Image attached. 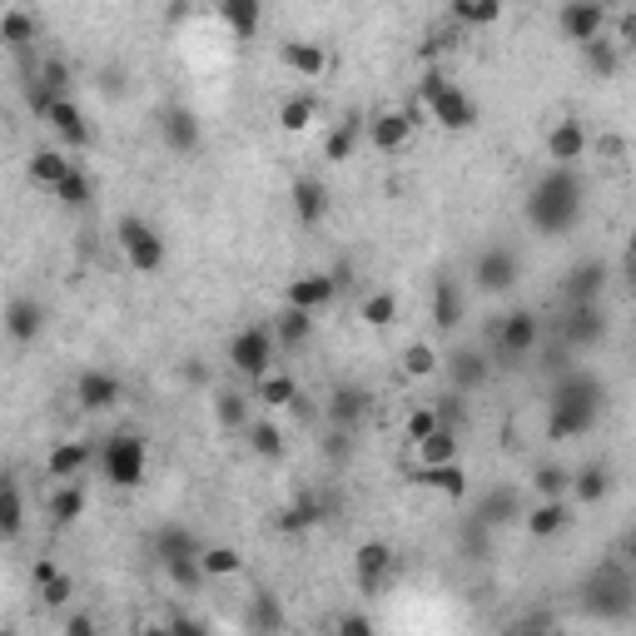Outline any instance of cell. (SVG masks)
Segmentation results:
<instances>
[{
    "instance_id": "6da1fadb",
    "label": "cell",
    "mask_w": 636,
    "mask_h": 636,
    "mask_svg": "<svg viewBox=\"0 0 636 636\" xmlns=\"http://www.w3.org/2000/svg\"><path fill=\"white\" fill-rule=\"evenodd\" d=\"M602 398H606L602 378L577 373V368L557 373V383H552V398H547V413H542V438L567 442V438H582V432H592L597 418H602Z\"/></svg>"
},
{
    "instance_id": "7a4b0ae2",
    "label": "cell",
    "mask_w": 636,
    "mask_h": 636,
    "mask_svg": "<svg viewBox=\"0 0 636 636\" xmlns=\"http://www.w3.org/2000/svg\"><path fill=\"white\" fill-rule=\"evenodd\" d=\"M582 180H577V164H552L528 195V224L547 239H562L577 229L582 219Z\"/></svg>"
},
{
    "instance_id": "3957f363",
    "label": "cell",
    "mask_w": 636,
    "mask_h": 636,
    "mask_svg": "<svg viewBox=\"0 0 636 636\" xmlns=\"http://www.w3.org/2000/svg\"><path fill=\"white\" fill-rule=\"evenodd\" d=\"M418 100L428 105L432 125H438V130H448V135H463V130H473V125H477V105L453 85V80L442 76V70H428V76H423Z\"/></svg>"
},
{
    "instance_id": "277c9868",
    "label": "cell",
    "mask_w": 636,
    "mask_h": 636,
    "mask_svg": "<svg viewBox=\"0 0 636 636\" xmlns=\"http://www.w3.org/2000/svg\"><path fill=\"white\" fill-rule=\"evenodd\" d=\"M100 477L119 493L144 483V442L135 432H109L105 448H100Z\"/></svg>"
},
{
    "instance_id": "5b68a950",
    "label": "cell",
    "mask_w": 636,
    "mask_h": 636,
    "mask_svg": "<svg viewBox=\"0 0 636 636\" xmlns=\"http://www.w3.org/2000/svg\"><path fill=\"white\" fill-rule=\"evenodd\" d=\"M115 239H119V254L130 259V269H135V274H160V269H164V259H170V248H164L160 229L144 224L140 215H125V219H119Z\"/></svg>"
},
{
    "instance_id": "8992f818",
    "label": "cell",
    "mask_w": 636,
    "mask_h": 636,
    "mask_svg": "<svg viewBox=\"0 0 636 636\" xmlns=\"http://www.w3.org/2000/svg\"><path fill=\"white\" fill-rule=\"evenodd\" d=\"M274 354H279V338H274V328H264V324H248L229 338V363H234V373H244V378L269 373Z\"/></svg>"
},
{
    "instance_id": "52a82bcc",
    "label": "cell",
    "mask_w": 636,
    "mask_h": 636,
    "mask_svg": "<svg viewBox=\"0 0 636 636\" xmlns=\"http://www.w3.org/2000/svg\"><path fill=\"white\" fill-rule=\"evenodd\" d=\"M518 274H522V259H518V248H507V244L483 248L473 259V279L483 293H507L518 284Z\"/></svg>"
},
{
    "instance_id": "ba28073f",
    "label": "cell",
    "mask_w": 636,
    "mask_h": 636,
    "mask_svg": "<svg viewBox=\"0 0 636 636\" xmlns=\"http://www.w3.org/2000/svg\"><path fill=\"white\" fill-rule=\"evenodd\" d=\"M537 344H542V319H537V313H532V309L502 313V328H497V354H502L507 363L528 358Z\"/></svg>"
},
{
    "instance_id": "9c48e42d",
    "label": "cell",
    "mask_w": 636,
    "mask_h": 636,
    "mask_svg": "<svg viewBox=\"0 0 636 636\" xmlns=\"http://www.w3.org/2000/svg\"><path fill=\"white\" fill-rule=\"evenodd\" d=\"M557 31L567 35L571 45H587L606 31V0H567L557 11Z\"/></svg>"
},
{
    "instance_id": "30bf717a",
    "label": "cell",
    "mask_w": 636,
    "mask_h": 636,
    "mask_svg": "<svg viewBox=\"0 0 636 636\" xmlns=\"http://www.w3.org/2000/svg\"><path fill=\"white\" fill-rule=\"evenodd\" d=\"M393 571H398V552H393L389 542H363V547L354 552V582H358V592L373 597L378 587L393 577Z\"/></svg>"
},
{
    "instance_id": "8fae6325",
    "label": "cell",
    "mask_w": 636,
    "mask_h": 636,
    "mask_svg": "<svg viewBox=\"0 0 636 636\" xmlns=\"http://www.w3.org/2000/svg\"><path fill=\"white\" fill-rule=\"evenodd\" d=\"M160 140H164V150H174V154H195L199 144H205V130H199L195 109H184V105L160 109Z\"/></svg>"
},
{
    "instance_id": "7c38bea8",
    "label": "cell",
    "mask_w": 636,
    "mask_h": 636,
    "mask_svg": "<svg viewBox=\"0 0 636 636\" xmlns=\"http://www.w3.org/2000/svg\"><path fill=\"white\" fill-rule=\"evenodd\" d=\"M413 130L418 125L408 119V109H378V115H368V144L378 154H398L413 140Z\"/></svg>"
},
{
    "instance_id": "4fadbf2b",
    "label": "cell",
    "mask_w": 636,
    "mask_h": 636,
    "mask_svg": "<svg viewBox=\"0 0 636 636\" xmlns=\"http://www.w3.org/2000/svg\"><path fill=\"white\" fill-rule=\"evenodd\" d=\"M606 338V313L602 303H571V313L562 319V344L567 348H592Z\"/></svg>"
},
{
    "instance_id": "5bb4252c",
    "label": "cell",
    "mask_w": 636,
    "mask_h": 636,
    "mask_svg": "<svg viewBox=\"0 0 636 636\" xmlns=\"http://www.w3.org/2000/svg\"><path fill=\"white\" fill-rule=\"evenodd\" d=\"M338 289L344 284L334 279V274H299V279H289V289H284V303H293V309H309V313H319V309H328V303L338 299Z\"/></svg>"
},
{
    "instance_id": "9a60e30c",
    "label": "cell",
    "mask_w": 636,
    "mask_h": 636,
    "mask_svg": "<svg viewBox=\"0 0 636 636\" xmlns=\"http://www.w3.org/2000/svg\"><path fill=\"white\" fill-rule=\"evenodd\" d=\"M477 528H512V522H522L528 512H522V493L518 487H487L483 497H477Z\"/></svg>"
},
{
    "instance_id": "2e32d148",
    "label": "cell",
    "mask_w": 636,
    "mask_h": 636,
    "mask_svg": "<svg viewBox=\"0 0 636 636\" xmlns=\"http://www.w3.org/2000/svg\"><path fill=\"white\" fill-rule=\"evenodd\" d=\"M76 398L85 413H105L125 398V383H119L115 373H105V368H85V373L76 378Z\"/></svg>"
},
{
    "instance_id": "e0dca14e",
    "label": "cell",
    "mask_w": 636,
    "mask_h": 636,
    "mask_svg": "<svg viewBox=\"0 0 636 636\" xmlns=\"http://www.w3.org/2000/svg\"><path fill=\"white\" fill-rule=\"evenodd\" d=\"M45 125H50V130L60 135V144H70V150H90V140H95V135H90L85 109H80L70 95H66V100H55L50 115H45Z\"/></svg>"
},
{
    "instance_id": "ac0fdd59",
    "label": "cell",
    "mask_w": 636,
    "mask_h": 636,
    "mask_svg": "<svg viewBox=\"0 0 636 636\" xmlns=\"http://www.w3.org/2000/svg\"><path fill=\"white\" fill-rule=\"evenodd\" d=\"M279 66L293 70L299 80H319L328 70V50L319 41H284L279 45Z\"/></svg>"
},
{
    "instance_id": "d6986e66",
    "label": "cell",
    "mask_w": 636,
    "mask_h": 636,
    "mask_svg": "<svg viewBox=\"0 0 636 636\" xmlns=\"http://www.w3.org/2000/svg\"><path fill=\"white\" fill-rule=\"evenodd\" d=\"M150 547H154V562H160V567H170V562H180V557H199V552H205V542H199L189 528H180V522H164V528L150 537Z\"/></svg>"
},
{
    "instance_id": "ffe728a7",
    "label": "cell",
    "mask_w": 636,
    "mask_h": 636,
    "mask_svg": "<svg viewBox=\"0 0 636 636\" xmlns=\"http://www.w3.org/2000/svg\"><path fill=\"white\" fill-rule=\"evenodd\" d=\"M95 448L90 442H80V438H70V442H55L50 448V458H45V473L50 477H60V483H70V477H80L90 463H95Z\"/></svg>"
},
{
    "instance_id": "44dd1931",
    "label": "cell",
    "mask_w": 636,
    "mask_h": 636,
    "mask_svg": "<svg viewBox=\"0 0 636 636\" xmlns=\"http://www.w3.org/2000/svg\"><path fill=\"white\" fill-rule=\"evenodd\" d=\"M293 215H299L303 229L324 224V219H328V184H324V180H313V174L293 180Z\"/></svg>"
},
{
    "instance_id": "7402d4cb",
    "label": "cell",
    "mask_w": 636,
    "mask_h": 636,
    "mask_svg": "<svg viewBox=\"0 0 636 636\" xmlns=\"http://www.w3.org/2000/svg\"><path fill=\"white\" fill-rule=\"evenodd\" d=\"M45 328V309L41 299H11V309H5V334H11V344H35Z\"/></svg>"
},
{
    "instance_id": "603a6c76",
    "label": "cell",
    "mask_w": 636,
    "mask_h": 636,
    "mask_svg": "<svg viewBox=\"0 0 636 636\" xmlns=\"http://www.w3.org/2000/svg\"><path fill=\"white\" fill-rule=\"evenodd\" d=\"M587 150H592V140H587V130L577 119H557V125H552V135H547L552 164H577Z\"/></svg>"
},
{
    "instance_id": "cb8c5ba5",
    "label": "cell",
    "mask_w": 636,
    "mask_h": 636,
    "mask_svg": "<svg viewBox=\"0 0 636 636\" xmlns=\"http://www.w3.org/2000/svg\"><path fill=\"white\" fill-rule=\"evenodd\" d=\"M567 303H602V289H606V264L602 259H582L577 269L567 274Z\"/></svg>"
},
{
    "instance_id": "d4e9b609",
    "label": "cell",
    "mask_w": 636,
    "mask_h": 636,
    "mask_svg": "<svg viewBox=\"0 0 636 636\" xmlns=\"http://www.w3.org/2000/svg\"><path fill=\"white\" fill-rule=\"evenodd\" d=\"M358 140H368V119L358 115V109H348V115L334 125V135H328V140H324V160H334V164L354 160Z\"/></svg>"
},
{
    "instance_id": "484cf974",
    "label": "cell",
    "mask_w": 636,
    "mask_h": 636,
    "mask_svg": "<svg viewBox=\"0 0 636 636\" xmlns=\"http://www.w3.org/2000/svg\"><path fill=\"white\" fill-rule=\"evenodd\" d=\"M428 313H432V324H438V334H453V328L463 324V289H458L453 279H438L432 284Z\"/></svg>"
},
{
    "instance_id": "4316f807",
    "label": "cell",
    "mask_w": 636,
    "mask_h": 636,
    "mask_svg": "<svg viewBox=\"0 0 636 636\" xmlns=\"http://www.w3.org/2000/svg\"><path fill=\"white\" fill-rule=\"evenodd\" d=\"M413 483L432 487V493H442V497H453V502H463V497H467V473L458 467V458H453V463H423Z\"/></svg>"
},
{
    "instance_id": "83f0119b",
    "label": "cell",
    "mask_w": 636,
    "mask_h": 636,
    "mask_svg": "<svg viewBox=\"0 0 636 636\" xmlns=\"http://www.w3.org/2000/svg\"><path fill=\"white\" fill-rule=\"evenodd\" d=\"M522 528H528L532 537H557V532L571 528V507L562 502V497H542L528 518H522Z\"/></svg>"
},
{
    "instance_id": "f1b7e54d",
    "label": "cell",
    "mask_w": 636,
    "mask_h": 636,
    "mask_svg": "<svg viewBox=\"0 0 636 636\" xmlns=\"http://www.w3.org/2000/svg\"><path fill=\"white\" fill-rule=\"evenodd\" d=\"M442 368L453 373V389L458 393H473L487 383V358L477 354V348H458L453 358H442Z\"/></svg>"
},
{
    "instance_id": "f546056e",
    "label": "cell",
    "mask_w": 636,
    "mask_h": 636,
    "mask_svg": "<svg viewBox=\"0 0 636 636\" xmlns=\"http://www.w3.org/2000/svg\"><path fill=\"white\" fill-rule=\"evenodd\" d=\"M215 5H219V21H224L239 41H254V35H259V21H264L259 0H215Z\"/></svg>"
},
{
    "instance_id": "4dcf8cb0",
    "label": "cell",
    "mask_w": 636,
    "mask_h": 636,
    "mask_svg": "<svg viewBox=\"0 0 636 636\" xmlns=\"http://www.w3.org/2000/svg\"><path fill=\"white\" fill-rule=\"evenodd\" d=\"M274 338H279V348H303L313 338V313L309 309H293V303H284L279 319H274Z\"/></svg>"
},
{
    "instance_id": "1f68e13d",
    "label": "cell",
    "mask_w": 636,
    "mask_h": 636,
    "mask_svg": "<svg viewBox=\"0 0 636 636\" xmlns=\"http://www.w3.org/2000/svg\"><path fill=\"white\" fill-rule=\"evenodd\" d=\"M85 507H90V497H85V487L70 477V483H60V493L45 502V512H50V522L55 528H70V522H80L85 518Z\"/></svg>"
},
{
    "instance_id": "d6a6232c",
    "label": "cell",
    "mask_w": 636,
    "mask_h": 636,
    "mask_svg": "<svg viewBox=\"0 0 636 636\" xmlns=\"http://www.w3.org/2000/svg\"><path fill=\"white\" fill-rule=\"evenodd\" d=\"M368 408H373L368 389H334V398H328V418H334L338 428H348V432L368 418Z\"/></svg>"
},
{
    "instance_id": "836d02e7",
    "label": "cell",
    "mask_w": 636,
    "mask_h": 636,
    "mask_svg": "<svg viewBox=\"0 0 636 636\" xmlns=\"http://www.w3.org/2000/svg\"><path fill=\"white\" fill-rule=\"evenodd\" d=\"M254 398L264 408H293L299 403V383H293V373H264L254 378Z\"/></svg>"
},
{
    "instance_id": "e575fe53",
    "label": "cell",
    "mask_w": 636,
    "mask_h": 636,
    "mask_svg": "<svg viewBox=\"0 0 636 636\" xmlns=\"http://www.w3.org/2000/svg\"><path fill=\"white\" fill-rule=\"evenodd\" d=\"M458 15V25H467V31H487V25L502 21L507 0H448Z\"/></svg>"
},
{
    "instance_id": "d590c367",
    "label": "cell",
    "mask_w": 636,
    "mask_h": 636,
    "mask_svg": "<svg viewBox=\"0 0 636 636\" xmlns=\"http://www.w3.org/2000/svg\"><path fill=\"white\" fill-rule=\"evenodd\" d=\"M21 528H25V497H21V483L5 477V487H0V537L15 542Z\"/></svg>"
},
{
    "instance_id": "8d00e7d4",
    "label": "cell",
    "mask_w": 636,
    "mask_h": 636,
    "mask_svg": "<svg viewBox=\"0 0 636 636\" xmlns=\"http://www.w3.org/2000/svg\"><path fill=\"white\" fill-rule=\"evenodd\" d=\"M35 35H41V25H35V15L31 11H5L0 15V45H5V50H31V41Z\"/></svg>"
},
{
    "instance_id": "74e56055",
    "label": "cell",
    "mask_w": 636,
    "mask_h": 636,
    "mask_svg": "<svg viewBox=\"0 0 636 636\" xmlns=\"http://www.w3.org/2000/svg\"><path fill=\"white\" fill-rule=\"evenodd\" d=\"M582 60H587V70H592L597 80H612L616 70H622V45L606 41V35H597V41L582 45Z\"/></svg>"
},
{
    "instance_id": "f35d334b",
    "label": "cell",
    "mask_w": 636,
    "mask_h": 636,
    "mask_svg": "<svg viewBox=\"0 0 636 636\" xmlns=\"http://www.w3.org/2000/svg\"><path fill=\"white\" fill-rule=\"evenodd\" d=\"M324 512H328V507L319 502V497H299V502H293V507H284V512H279V518H274V522H279V532H289V537H293V532L319 528V522H324Z\"/></svg>"
},
{
    "instance_id": "ab89813d",
    "label": "cell",
    "mask_w": 636,
    "mask_h": 636,
    "mask_svg": "<svg viewBox=\"0 0 636 636\" xmlns=\"http://www.w3.org/2000/svg\"><path fill=\"white\" fill-rule=\"evenodd\" d=\"M70 170H76V160H70L66 150H35L31 154V180L45 184V189H55V184L66 180Z\"/></svg>"
},
{
    "instance_id": "60d3db41",
    "label": "cell",
    "mask_w": 636,
    "mask_h": 636,
    "mask_svg": "<svg viewBox=\"0 0 636 636\" xmlns=\"http://www.w3.org/2000/svg\"><path fill=\"white\" fill-rule=\"evenodd\" d=\"M358 319H363L368 328H393L398 324V293H389V289L368 293V299L358 303Z\"/></svg>"
},
{
    "instance_id": "b9f144b4",
    "label": "cell",
    "mask_w": 636,
    "mask_h": 636,
    "mask_svg": "<svg viewBox=\"0 0 636 636\" xmlns=\"http://www.w3.org/2000/svg\"><path fill=\"white\" fill-rule=\"evenodd\" d=\"M453 458H458V428L453 423L432 428L428 438L418 442V463H453Z\"/></svg>"
},
{
    "instance_id": "7bdbcfd3",
    "label": "cell",
    "mask_w": 636,
    "mask_h": 636,
    "mask_svg": "<svg viewBox=\"0 0 636 636\" xmlns=\"http://www.w3.org/2000/svg\"><path fill=\"white\" fill-rule=\"evenodd\" d=\"M55 199H60V209H90V199H95V184H90V174L76 164L66 180L55 184Z\"/></svg>"
},
{
    "instance_id": "ee69618b",
    "label": "cell",
    "mask_w": 636,
    "mask_h": 636,
    "mask_svg": "<svg viewBox=\"0 0 636 636\" xmlns=\"http://www.w3.org/2000/svg\"><path fill=\"white\" fill-rule=\"evenodd\" d=\"M606 487H612V477H606L602 463H587V467H577V473H571V493H577V502H587V507L602 502Z\"/></svg>"
},
{
    "instance_id": "f6af8a7d",
    "label": "cell",
    "mask_w": 636,
    "mask_h": 636,
    "mask_svg": "<svg viewBox=\"0 0 636 636\" xmlns=\"http://www.w3.org/2000/svg\"><path fill=\"white\" fill-rule=\"evenodd\" d=\"M215 418H219V428H224V432H244L248 428V398H244V393H234V389H224L215 398Z\"/></svg>"
},
{
    "instance_id": "bcb514c9",
    "label": "cell",
    "mask_w": 636,
    "mask_h": 636,
    "mask_svg": "<svg viewBox=\"0 0 636 636\" xmlns=\"http://www.w3.org/2000/svg\"><path fill=\"white\" fill-rule=\"evenodd\" d=\"M199 562H205L209 577H239V571H244V557H239V547H224V542L205 547V552H199Z\"/></svg>"
},
{
    "instance_id": "7dc6e473",
    "label": "cell",
    "mask_w": 636,
    "mask_h": 636,
    "mask_svg": "<svg viewBox=\"0 0 636 636\" xmlns=\"http://www.w3.org/2000/svg\"><path fill=\"white\" fill-rule=\"evenodd\" d=\"M313 115H319V109H313V100H309V95L284 100V105H279V130L303 135V130H309V125H313Z\"/></svg>"
},
{
    "instance_id": "c3c4849f",
    "label": "cell",
    "mask_w": 636,
    "mask_h": 636,
    "mask_svg": "<svg viewBox=\"0 0 636 636\" xmlns=\"http://www.w3.org/2000/svg\"><path fill=\"white\" fill-rule=\"evenodd\" d=\"M244 438H248V448H254L259 458H284V432H279V423H248Z\"/></svg>"
},
{
    "instance_id": "681fc988",
    "label": "cell",
    "mask_w": 636,
    "mask_h": 636,
    "mask_svg": "<svg viewBox=\"0 0 636 636\" xmlns=\"http://www.w3.org/2000/svg\"><path fill=\"white\" fill-rule=\"evenodd\" d=\"M438 363H442V358H438V348H432V344H408V348H403V373H408V378H438Z\"/></svg>"
},
{
    "instance_id": "f907efd6",
    "label": "cell",
    "mask_w": 636,
    "mask_h": 636,
    "mask_svg": "<svg viewBox=\"0 0 636 636\" xmlns=\"http://www.w3.org/2000/svg\"><path fill=\"white\" fill-rule=\"evenodd\" d=\"M532 487H537L542 497H567V493H571V467H562V463H542L537 473H532Z\"/></svg>"
},
{
    "instance_id": "816d5d0a",
    "label": "cell",
    "mask_w": 636,
    "mask_h": 636,
    "mask_svg": "<svg viewBox=\"0 0 636 636\" xmlns=\"http://www.w3.org/2000/svg\"><path fill=\"white\" fill-rule=\"evenodd\" d=\"M35 85H45L50 95H70V66L66 60H41V66L31 70Z\"/></svg>"
},
{
    "instance_id": "f5cc1de1",
    "label": "cell",
    "mask_w": 636,
    "mask_h": 636,
    "mask_svg": "<svg viewBox=\"0 0 636 636\" xmlns=\"http://www.w3.org/2000/svg\"><path fill=\"white\" fill-rule=\"evenodd\" d=\"M41 592V606H50V612H60V606H70V597H76V582H70L66 571L60 577H50V582H41L35 587Z\"/></svg>"
},
{
    "instance_id": "db71d44e",
    "label": "cell",
    "mask_w": 636,
    "mask_h": 636,
    "mask_svg": "<svg viewBox=\"0 0 636 636\" xmlns=\"http://www.w3.org/2000/svg\"><path fill=\"white\" fill-rule=\"evenodd\" d=\"M432 428H442V413H438V408H418V413H408V423H403V438H408L413 448H418V442L428 438Z\"/></svg>"
},
{
    "instance_id": "11a10c76",
    "label": "cell",
    "mask_w": 636,
    "mask_h": 636,
    "mask_svg": "<svg viewBox=\"0 0 636 636\" xmlns=\"http://www.w3.org/2000/svg\"><path fill=\"white\" fill-rule=\"evenodd\" d=\"M254 626H259V632H274V626H284V606L274 602L269 592L254 597Z\"/></svg>"
},
{
    "instance_id": "9f6ffc18",
    "label": "cell",
    "mask_w": 636,
    "mask_h": 636,
    "mask_svg": "<svg viewBox=\"0 0 636 636\" xmlns=\"http://www.w3.org/2000/svg\"><path fill=\"white\" fill-rule=\"evenodd\" d=\"M453 50V35L448 31H432L428 41H423V60H438V55H448Z\"/></svg>"
},
{
    "instance_id": "6f0895ef",
    "label": "cell",
    "mask_w": 636,
    "mask_h": 636,
    "mask_svg": "<svg viewBox=\"0 0 636 636\" xmlns=\"http://www.w3.org/2000/svg\"><path fill=\"white\" fill-rule=\"evenodd\" d=\"M616 45H622V50H636V5L616 21Z\"/></svg>"
},
{
    "instance_id": "680465c9",
    "label": "cell",
    "mask_w": 636,
    "mask_h": 636,
    "mask_svg": "<svg viewBox=\"0 0 636 636\" xmlns=\"http://www.w3.org/2000/svg\"><path fill=\"white\" fill-rule=\"evenodd\" d=\"M95 632H100V622H95L90 612H76V616L66 622V636H95Z\"/></svg>"
},
{
    "instance_id": "91938a15",
    "label": "cell",
    "mask_w": 636,
    "mask_h": 636,
    "mask_svg": "<svg viewBox=\"0 0 636 636\" xmlns=\"http://www.w3.org/2000/svg\"><path fill=\"white\" fill-rule=\"evenodd\" d=\"M338 632H344V636H368V632H373V622H368V616H338Z\"/></svg>"
},
{
    "instance_id": "94428289",
    "label": "cell",
    "mask_w": 636,
    "mask_h": 636,
    "mask_svg": "<svg viewBox=\"0 0 636 636\" xmlns=\"http://www.w3.org/2000/svg\"><path fill=\"white\" fill-rule=\"evenodd\" d=\"M50 577H60V567H55L50 557H41V562H35V567H31V582L41 587V582H50Z\"/></svg>"
},
{
    "instance_id": "6125c7cd",
    "label": "cell",
    "mask_w": 636,
    "mask_h": 636,
    "mask_svg": "<svg viewBox=\"0 0 636 636\" xmlns=\"http://www.w3.org/2000/svg\"><path fill=\"white\" fill-rule=\"evenodd\" d=\"M597 154H606V160H622V154H626V144L616 140V135H606V140H597Z\"/></svg>"
},
{
    "instance_id": "be15d7a7",
    "label": "cell",
    "mask_w": 636,
    "mask_h": 636,
    "mask_svg": "<svg viewBox=\"0 0 636 636\" xmlns=\"http://www.w3.org/2000/svg\"><path fill=\"white\" fill-rule=\"evenodd\" d=\"M626 284L636 289V254H626Z\"/></svg>"
},
{
    "instance_id": "e7e4bbea",
    "label": "cell",
    "mask_w": 636,
    "mask_h": 636,
    "mask_svg": "<svg viewBox=\"0 0 636 636\" xmlns=\"http://www.w3.org/2000/svg\"><path fill=\"white\" fill-rule=\"evenodd\" d=\"M626 254H636V224H632V239H626Z\"/></svg>"
},
{
    "instance_id": "03108f58",
    "label": "cell",
    "mask_w": 636,
    "mask_h": 636,
    "mask_svg": "<svg viewBox=\"0 0 636 636\" xmlns=\"http://www.w3.org/2000/svg\"><path fill=\"white\" fill-rule=\"evenodd\" d=\"M632 567H636V537H632Z\"/></svg>"
},
{
    "instance_id": "003e7915",
    "label": "cell",
    "mask_w": 636,
    "mask_h": 636,
    "mask_svg": "<svg viewBox=\"0 0 636 636\" xmlns=\"http://www.w3.org/2000/svg\"><path fill=\"white\" fill-rule=\"evenodd\" d=\"M259 5H269V0H259Z\"/></svg>"
}]
</instances>
